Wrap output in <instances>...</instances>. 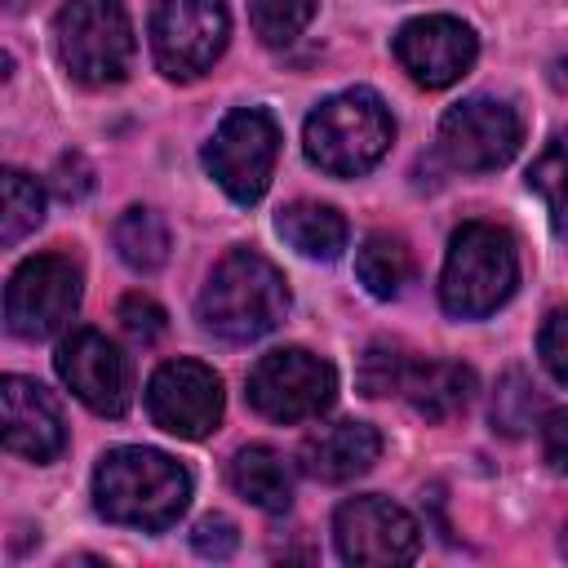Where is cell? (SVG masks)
I'll return each mask as SVG.
<instances>
[{
    "mask_svg": "<svg viewBox=\"0 0 568 568\" xmlns=\"http://www.w3.org/2000/svg\"><path fill=\"white\" fill-rule=\"evenodd\" d=\"M231 488L253 501L266 515L288 510L293 501V466L284 462V453L266 448V444H248L231 457Z\"/></svg>",
    "mask_w": 568,
    "mask_h": 568,
    "instance_id": "cell-18",
    "label": "cell"
},
{
    "mask_svg": "<svg viewBox=\"0 0 568 568\" xmlns=\"http://www.w3.org/2000/svg\"><path fill=\"white\" fill-rule=\"evenodd\" d=\"M532 413H537V390H532L519 373H510V377H506V386L497 390L493 422H497L506 435H519L524 426H532Z\"/></svg>",
    "mask_w": 568,
    "mask_h": 568,
    "instance_id": "cell-26",
    "label": "cell"
},
{
    "mask_svg": "<svg viewBox=\"0 0 568 568\" xmlns=\"http://www.w3.org/2000/svg\"><path fill=\"white\" fill-rule=\"evenodd\" d=\"M399 395L430 422L457 417L475 395V373L453 359H408Z\"/></svg>",
    "mask_w": 568,
    "mask_h": 568,
    "instance_id": "cell-17",
    "label": "cell"
},
{
    "mask_svg": "<svg viewBox=\"0 0 568 568\" xmlns=\"http://www.w3.org/2000/svg\"><path fill=\"white\" fill-rule=\"evenodd\" d=\"M541 453L559 475H568V408L541 417Z\"/></svg>",
    "mask_w": 568,
    "mask_h": 568,
    "instance_id": "cell-30",
    "label": "cell"
},
{
    "mask_svg": "<svg viewBox=\"0 0 568 568\" xmlns=\"http://www.w3.org/2000/svg\"><path fill=\"white\" fill-rule=\"evenodd\" d=\"M275 231L302 257H320V262H333L346 248V235H351L346 231V217L333 204H320V200H293V204H284L280 217H275Z\"/></svg>",
    "mask_w": 568,
    "mask_h": 568,
    "instance_id": "cell-19",
    "label": "cell"
},
{
    "mask_svg": "<svg viewBox=\"0 0 568 568\" xmlns=\"http://www.w3.org/2000/svg\"><path fill=\"white\" fill-rule=\"evenodd\" d=\"M564 555H568V528H564Z\"/></svg>",
    "mask_w": 568,
    "mask_h": 568,
    "instance_id": "cell-32",
    "label": "cell"
},
{
    "mask_svg": "<svg viewBox=\"0 0 568 568\" xmlns=\"http://www.w3.org/2000/svg\"><path fill=\"white\" fill-rule=\"evenodd\" d=\"M519 284L515 235L497 222H466L453 231L439 275V306L453 320L493 315Z\"/></svg>",
    "mask_w": 568,
    "mask_h": 568,
    "instance_id": "cell-3",
    "label": "cell"
},
{
    "mask_svg": "<svg viewBox=\"0 0 568 568\" xmlns=\"http://www.w3.org/2000/svg\"><path fill=\"white\" fill-rule=\"evenodd\" d=\"M191 501V475L160 448H111L93 470V506L111 524L164 532Z\"/></svg>",
    "mask_w": 568,
    "mask_h": 568,
    "instance_id": "cell-1",
    "label": "cell"
},
{
    "mask_svg": "<svg viewBox=\"0 0 568 568\" xmlns=\"http://www.w3.org/2000/svg\"><path fill=\"white\" fill-rule=\"evenodd\" d=\"M337 395V373L328 359L284 346L253 364L248 373V404L271 422H306L320 417Z\"/></svg>",
    "mask_w": 568,
    "mask_h": 568,
    "instance_id": "cell-9",
    "label": "cell"
},
{
    "mask_svg": "<svg viewBox=\"0 0 568 568\" xmlns=\"http://www.w3.org/2000/svg\"><path fill=\"white\" fill-rule=\"evenodd\" d=\"M0 200H4V213H0V240L4 244H18L22 235H31L44 222V191H40V182L31 173L4 169Z\"/></svg>",
    "mask_w": 568,
    "mask_h": 568,
    "instance_id": "cell-23",
    "label": "cell"
},
{
    "mask_svg": "<svg viewBox=\"0 0 568 568\" xmlns=\"http://www.w3.org/2000/svg\"><path fill=\"white\" fill-rule=\"evenodd\" d=\"M408 351L399 342H373L359 359V386L364 395H399L404 368H408Z\"/></svg>",
    "mask_w": 568,
    "mask_h": 568,
    "instance_id": "cell-25",
    "label": "cell"
},
{
    "mask_svg": "<svg viewBox=\"0 0 568 568\" xmlns=\"http://www.w3.org/2000/svg\"><path fill=\"white\" fill-rule=\"evenodd\" d=\"M120 324H124V333L133 337V342H155L160 333H164V311H160V302H151L146 293H129L124 302H120Z\"/></svg>",
    "mask_w": 568,
    "mask_h": 568,
    "instance_id": "cell-28",
    "label": "cell"
},
{
    "mask_svg": "<svg viewBox=\"0 0 568 568\" xmlns=\"http://www.w3.org/2000/svg\"><path fill=\"white\" fill-rule=\"evenodd\" d=\"M89 186H93V169L84 164V155H62L53 169V191L62 200H80Z\"/></svg>",
    "mask_w": 568,
    "mask_h": 568,
    "instance_id": "cell-31",
    "label": "cell"
},
{
    "mask_svg": "<svg viewBox=\"0 0 568 568\" xmlns=\"http://www.w3.org/2000/svg\"><path fill=\"white\" fill-rule=\"evenodd\" d=\"M58 377L67 382V390L102 413V417H120L133 399V377H129V359L115 351V342H106V333L98 328H75L71 337H62L58 355Z\"/></svg>",
    "mask_w": 568,
    "mask_h": 568,
    "instance_id": "cell-13",
    "label": "cell"
},
{
    "mask_svg": "<svg viewBox=\"0 0 568 568\" xmlns=\"http://www.w3.org/2000/svg\"><path fill=\"white\" fill-rule=\"evenodd\" d=\"M191 546H195V555H204V559H226V555H235L240 532H235V524H231L226 515H204V519L195 524V532H191Z\"/></svg>",
    "mask_w": 568,
    "mask_h": 568,
    "instance_id": "cell-29",
    "label": "cell"
},
{
    "mask_svg": "<svg viewBox=\"0 0 568 568\" xmlns=\"http://www.w3.org/2000/svg\"><path fill=\"white\" fill-rule=\"evenodd\" d=\"M275 155H280V124L271 120V111L240 106L213 129L204 146V169L235 204H257L271 186Z\"/></svg>",
    "mask_w": 568,
    "mask_h": 568,
    "instance_id": "cell-6",
    "label": "cell"
},
{
    "mask_svg": "<svg viewBox=\"0 0 568 568\" xmlns=\"http://www.w3.org/2000/svg\"><path fill=\"white\" fill-rule=\"evenodd\" d=\"M377 457H382V435L355 417L320 426L302 444V470L311 479H324V484H346V479L373 470Z\"/></svg>",
    "mask_w": 568,
    "mask_h": 568,
    "instance_id": "cell-16",
    "label": "cell"
},
{
    "mask_svg": "<svg viewBox=\"0 0 568 568\" xmlns=\"http://www.w3.org/2000/svg\"><path fill=\"white\" fill-rule=\"evenodd\" d=\"M355 275H359V284H364L373 297L390 302V297H399L404 284L413 280V253H408V244H404L399 235L373 231V235L359 244V253H355Z\"/></svg>",
    "mask_w": 568,
    "mask_h": 568,
    "instance_id": "cell-20",
    "label": "cell"
},
{
    "mask_svg": "<svg viewBox=\"0 0 568 568\" xmlns=\"http://www.w3.org/2000/svg\"><path fill=\"white\" fill-rule=\"evenodd\" d=\"M80 266L67 253H36L27 257L4 288V324L13 337L40 342L67 328V320L80 306Z\"/></svg>",
    "mask_w": 568,
    "mask_h": 568,
    "instance_id": "cell-7",
    "label": "cell"
},
{
    "mask_svg": "<svg viewBox=\"0 0 568 568\" xmlns=\"http://www.w3.org/2000/svg\"><path fill=\"white\" fill-rule=\"evenodd\" d=\"M395 138V120L386 111V102L373 89H346L324 98L311 115H306V160L333 178H359L368 173Z\"/></svg>",
    "mask_w": 568,
    "mask_h": 568,
    "instance_id": "cell-4",
    "label": "cell"
},
{
    "mask_svg": "<svg viewBox=\"0 0 568 568\" xmlns=\"http://www.w3.org/2000/svg\"><path fill=\"white\" fill-rule=\"evenodd\" d=\"M195 311L200 324L222 342H257L271 328H280V320L288 315V284L275 271V262H266L262 253L231 248L213 266Z\"/></svg>",
    "mask_w": 568,
    "mask_h": 568,
    "instance_id": "cell-2",
    "label": "cell"
},
{
    "mask_svg": "<svg viewBox=\"0 0 568 568\" xmlns=\"http://www.w3.org/2000/svg\"><path fill=\"white\" fill-rule=\"evenodd\" d=\"M231 36L222 0H160L151 13V53L169 80L204 75Z\"/></svg>",
    "mask_w": 568,
    "mask_h": 568,
    "instance_id": "cell-8",
    "label": "cell"
},
{
    "mask_svg": "<svg viewBox=\"0 0 568 568\" xmlns=\"http://www.w3.org/2000/svg\"><path fill=\"white\" fill-rule=\"evenodd\" d=\"M528 186L541 195L550 222L559 231H568V129H559L541 146V155L528 164Z\"/></svg>",
    "mask_w": 568,
    "mask_h": 568,
    "instance_id": "cell-22",
    "label": "cell"
},
{
    "mask_svg": "<svg viewBox=\"0 0 568 568\" xmlns=\"http://www.w3.org/2000/svg\"><path fill=\"white\" fill-rule=\"evenodd\" d=\"M111 235H115L120 262L133 266V271H160L169 262V226H164L160 213H151L142 204L124 209Z\"/></svg>",
    "mask_w": 568,
    "mask_h": 568,
    "instance_id": "cell-21",
    "label": "cell"
},
{
    "mask_svg": "<svg viewBox=\"0 0 568 568\" xmlns=\"http://www.w3.org/2000/svg\"><path fill=\"white\" fill-rule=\"evenodd\" d=\"M395 62L408 71L413 84L422 89H448L457 84L475 53H479V40L466 22L448 18V13H426V18H413L395 31Z\"/></svg>",
    "mask_w": 568,
    "mask_h": 568,
    "instance_id": "cell-14",
    "label": "cell"
},
{
    "mask_svg": "<svg viewBox=\"0 0 568 568\" xmlns=\"http://www.w3.org/2000/svg\"><path fill=\"white\" fill-rule=\"evenodd\" d=\"M315 18V0H248V22L262 44H293Z\"/></svg>",
    "mask_w": 568,
    "mask_h": 568,
    "instance_id": "cell-24",
    "label": "cell"
},
{
    "mask_svg": "<svg viewBox=\"0 0 568 568\" xmlns=\"http://www.w3.org/2000/svg\"><path fill=\"white\" fill-rule=\"evenodd\" d=\"M537 355H541L546 373L559 386H568V306H559V311L546 315V324L537 333Z\"/></svg>",
    "mask_w": 568,
    "mask_h": 568,
    "instance_id": "cell-27",
    "label": "cell"
},
{
    "mask_svg": "<svg viewBox=\"0 0 568 568\" xmlns=\"http://www.w3.org/2000/svg\"><path fill=\"white\" fill-rule=\"evenodd\" d=\"M333 541L346 564H408L422 550V528L386 497H351L333 515Z\"/></svg>",
    "mask_w": 568,
    "mask_h": 568,
    "instance_id": "cell-12",
    "label": "cell"
},
{
    "mask_svg": "<svg viewBox=\"0 0 568 568\" xmlns=\"http://www.w3.org/2000/svg\"><path fill=\"white\" fill-rule=\"evenodd\" d=\"M58 58L67 75L84 89H106L129 75L133 22L120 0H71L53 22Z\"/></svg>",
    "mask_w": 568,
    "mask_h": 568,
    "instance_id": "cell-5",
    "label": "cell"
},
{
    "mask_svg": "<svg viewBox=\"0 0 568 568\" xmlns=\"http://www.w3.org/2000/svg\"><path fill=\"white\" fill-rule=\"evenodd\" d=\"M146 413L178 439H204L222 422V377L200 359H169L146 382Z\"/></svg>",
    "mask_w": 568,
    "mask_h": 568,
    "instance_id": "cell-11",
    "label": "cell"
},
{
    "mask_svg": "<svg viewBox=\"0 0 568 568\" xmlns=\"http://www.w3.org/2000/svg\"><path fill=\"white\" fill-rule=\"evenodd\" d=\"M519 142H524L519 111L501 98H484V93L466 98L448 106L439 120V151L453 169H466V173H488L510 164Z\"/></svg>",
    "mask_w": 568,
    "mask_h": 568,
    "instance_id": "cell-10",
    "label": "cell"
},
{
    "mask_svg": "<svg viewBox=\"0 0 568 568\" xmlns=\"http://www.w3.org/2000/svg\"><path fill=\"white\" fill-rule=\"evenodd\" d=\"M0 408H4V448L27 462H53L67 448V422L58 399L31 382V377H4L0 382Z\"/></svg>",
    "mask_w": 568,
    "mask_h": 568,
    "instance_id": "cell-15",
    "label": "cell"
}]
</instances>
